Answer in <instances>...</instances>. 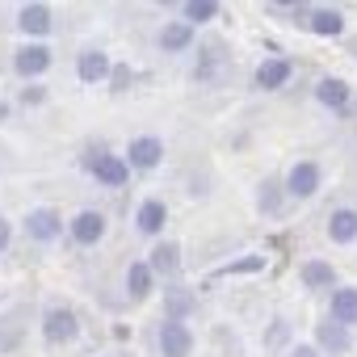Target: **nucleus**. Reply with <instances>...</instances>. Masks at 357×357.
Here are the masks:
<instances>
[{
    "instance_id": "nucleus-1",
    "label": "nucleus",
    "mask_w": 357,
    "mask_h": 357,
    "mask_svg": "<svg viewBox=\"0 0 357 357\" xmlns=\"http://www.w3.org/2000/svg\"><path fill=\"white\" fill-rule=\"evenodd\" d=\"M38 332H43V340H47L51 349L72 344V340L80 336V315H76L68 303H51V307H43V315H38Z\"/></svg>"
},
{
    "instance_id": "nucleus-2",
    "label": "nucleus",
    "mask_w": 357,
    "mask_h": 357,
    "mask_svg": "<svg viewBox=\"0 0 357 357\" xmlns=\"http://www.w3.org/2000/svg\"><path fill=\"white\" fill-rule=\"evenodd\" d=\"M319 185H324V168H319L315 160H298V164H290V172L282 176L286 202H307V198L319 194Z\"/></svg>"
},
{
    "instance_id": "nucleus-3",
    "label": "nucleus",
    "mask_w": 357,
    "mask_h": 357,
    "mask_svg": "<svg viewBox=\"0 0 357 357\" xmlns=\"http://www.w3.org/2000/svg\"><path fill=\"white\" fill-rule=\"evenodd\" d=\"M13 26H17V34H22L26 43H47V38L55 34V9L43 5V0H30V5L17 9Z\"/></svg>"
},
{
    "instance_id": "nucleus-4",
    "label": "nucleus",
    "mask_w": 357,
    "mask_h": 357,
    "mask_svg": "<svg viewBox=\"0 0 357 357\" xmlns=\"http://www.w3.org/2000/svg\"><path fill=\"white\" fill-rule=\"evenodd\" d=\"M22 231L34 240V244H59L68 236V223L55 206H34L26 219H22Z\"/></svg>"
},
{
    "instance_id": "nucleus-5",
    "label": "nucleus",
    "mask_w": 357,
    "mask_h": 357,
    "mask_svg": "<svg viewBox=\"0 0 357 357\" xmlns=\"http://www.w3.org/2000/svg\"><path fill=\"white\" fill-rule=\"evenodd\" d=\"M105 227H109L105 211L84 206V211H76V215H72V223H68V240H72L76 248H97V244L105 240Z\"/></svg>"
},
{
    "instance_id": "nucleus-6",
    "label": "nucleus",
    "mask_w": 357,
    "mask_h": 357,
    "mask_svg": "<svg viewBox=\"0 0 357 357\" xmlns=\"http://www.w3.org/2000/svg\"><path fill=\"white\" fill-rule=\"evenodd\" d=\"M155 353L160 357H194V328L176 324V319H160L155 324Z\"/></svg>"
},
{
    "instance_id": "nucleus-7",
    "label": "nucleus",
    "mask_w": 357,
    "mask_h": 357,
    "mask_svg": "<svg viewBox=\"0 0 357 357\" xmlns=\"http://www.w3.org/2000/svg\"><path fill=\"white\" fill-rule=\"evenodd\" d=\"M122 160L130 164V172H155L164 164V139L160 135H135L122 151Z\"/></svg>"
},
{
    "instance_id": "nucleus-8",
    "label": "nucleus",
    "mask_w": 357,
    "mask_h": 357,
    "mask_svg": "<svg viewBox=\"0 0 357 357\" xmlns=\"http://www.w3.org/2000/svg\"><path fill=\"white\" fill-rule=\"evenodd\" d=\"M51 63H55V51L47 43H26V47L13 51V72L22 80H43L51 72Z\"/></svg>"
},
{
    "instance_id": "nucleus-9",
    "label": "nucleus",
    "mask_w": 357,
    "mask_h": 357,
    "mask_svg": "<svg viewBox=\"0 0 357 357\" xmlns=\"http://www.w3.org/2000/svg\"><path fill=\"white\" fill-rule=\"evenodd\" d=\"M84 172L93 176L97 185H105V190H122V185H130V176H135V172H130V164H126L118 151H105V155H101V160H93Z\"/></svg>"
},
{
    "instance_id": "nucleus-10",
    "label": "nucleus",
    "mask_w": 357,
    "mask_h": 357,
    "mask_svg": "<svg viewBox=\"0 0 357 357\" xmlns=\"http://www.w3.org/2000/svg\"><path fill=\"white\" fill-rule=\"evenodd\" d=\"M155 47H160L164 55H185V51L198 47V30L185 26L181 17H176V22H164V26L155 30Z\"/></svg>"
},
{
    "instance_id": "nucleus-11",
    "label": "nucleus",
    "mask_w": 357,
    "mask_h": 357,
    "mask_svg": "<svg viewBox=\"0 0 357 357\" xmlns=\"http://www.w3.org/2000/svg\"><path fill=\"white\" fill-rule=\"evenodd\" d=\"M164 227H168V202L164 198H143L135 206V231L147 236V240H160Z\"/></svg>"
},
{
    "instance_id": "nucleus-12",
    "label": "nucleus",
    "mask_w": 357,
    "mask_h": 357,
    "mask_svg": "<svg viewBox=\"0 0 357 357\" xmlns=\"http://www.w3.org/2000/svg\"><path fill=\"white\" fill-rule=\"evenodd\" d=\"M190 315H198V290H190L181 282H168L164 286V319L190 324Z\"/></svg>"
},
{
    "instance_id": "nucleus-13",
    "label": "nucleus",
    "mask_w": 357,
    "mask_h": 357,
    "mask_svg": "<svg viewBox=\"0 0 357 357\" xmlns=\"http://www.w3.org/2000/svg\"><path fill=\"white\" fill-rule=\"evenodd\" d=\"M311 344H315L319 353H328V357H344V353L353 349V332L324 315V319L315 324V340H311Z\"/></svg>"
},
{
    "instance_id": "nucleus-14",
    "label": "nucleus",
    "mask_w": 357,
    "mask_h": 357,
    "mask_svg": "<svg viewBox=\"0 0 357 357\" xmlns=\"http://www.w3.org/2000/svg\"><path fill=\"white\" fill-rule=\"evenodd\" d=\"M344 9H336V5H311L307 9V30L311 34H319V38H340L344 34Z\"/></svg>"
},
{
    "instance_id": "nucleus-15",
    "label": "nucleus",
    "mask_w": 357,
    "mask_h": 357,
    "mask_svg": "<svg viewBox=\"0 0 357 357\" xmlns=\"http://www.w3.org/2000/svg\"><path fill=\"white\" fill-rule=\"evenodd\" d=\"M194 51H198L194 80H198V84H215V76L227 68V47H223V43H202V47H194Z\"/></svg>"
},
{
    "instance_id": "nucleus-16",
    "label": "nucleus",
    "mask_w": 357,
    "mask_h": 357,
    "mask_svg": "<svg viewBox=\"0 0 357 357\" xmlns=\"http://www.w3.org/2000/svg\"><path fill=\"white\" fill-rule=\"evenodd\" d=\"M109 55L101 51V47H84L80 55H76V80L80 84H101V80H109Z\"/></svg>"
},
{
    "instance_id": "nucleus-17",
    "label": "nucleus",
    "mask_w": 357,
    "mask_h": 357,
    "mask_svg": "<svg viewBox=\"0 0 357 357\" xmlns=\"http://www.w3.org/2000/svg\"><path fill=\"white\" fill-rule=\"evenodd\" d=\"M290 76H294V63L282 59V55H273V59H265V63L252 72V84H257L261 93H278V89L290 84Z\"/></svg>"
},
{
    "instance_id": "nucleus-18",
    "label": "nucleus",
    "mask_w": 357,
    "mask_h": 357,
    "mask_svg": "<svg viewBox=\"0 0 357 357\" xmlns=\"http://www.w3.org/2000/svg\"><path fill=\"white\" fill-rule=\"evenodd\" d=\"M147 269H151V278H176L181 273V244L176 240H155V248L147 257Z\"/></svg>"
},
{
    "instance_id": "nucleus-19",
    "label": "nucleus",
    "mask_w": 357,
    "mask_h": 357,
    "mask_svg": "<svg viewBox=\"0 0 357 357\" xmlns=\"http://www.w3.org/2000/svg\"><path fill=\"white\" fill-rule=\"evenodd\" d=\"M298 282H303L307 290H315V294H319V290H328V294H332L340 278H336V265H332V261H324V257H311V261H303V269H298Z\"/></svg>"
},
{
    "instance_id": "nucleus-20",
    "label": "nucleus",
    "mask_w": 357,
    "mask_h": 357,
    "mask_svg": "<svg viewBox=\"0 0 357 357\" xmlns=\"http://www.w3.org/2000/svg\"><path fill=\"white\" fill-rule=\"evenodd\" d=\"M328 319H336L340 328H357V286H336L328 294Z\"/></svg>"
},
{
    "instance_id": "nucleus-21",
    "label": "nucleus",
    "mask_w": 357,
    "mask_h": 357,
    "mask_svg": "<svg viewBox=\"0 0 357 357\" xmlns=\"http://www.w3.org/2000/svg\"><path fill=\"white\" fill-rule=\"evenodd\" d=\"M315 101L340 114V109H349L353 89H349V80H340V76H319V80H315Z\"/></svg>"
},
{
    "instance_id": "nucleus-22",
    "label": "nucleus",
    "mask_w": 357,
    "mask_h": 357,
    "mask_svg": "<svg viewBox=\"0 0 357 357\" xmlns=\"http://www.w3.org/2000/svg\"><path fill=\"white\" fill-rule=\"evenodd\" d=\"M282 211H286V190H282V176H265V181H257V215L278 219Z\"/></svg>"
},
{
    "instance_id": "nucleus-23",
    "label": "nucleus",
    "mask_w": 357,
    "mask_h": 357,
    "mask_svg": "<svg viewBox=\"0 0 357 357\" xmlns=\"http://www.w3.org/2000/svg\"><path fill=\"white\" fill-rule=\"evenodd\" d=\"M122 286H126V298H130V303H143V298H151V290H155V278H151L147 261H130V265H126V278H122Z\"/></svg>"
},
{
    "instance_id": "nucleus-24",
    "label": "nucleus",
    "mask_w": 357,
    "mask_h": 357,
    "mask_svg": "<svg viewBox=\"0 0 357 357\" xmlns=\"http://www.w3.org/2000/svg\"><path fill=\"white\" fill-rule=\"evenodd\" d=\"M328 240L332 244H357V211L353 206H336L332 215H328Z\"/></svg>"
},
{
    "instance_id": "nucleus-25",
    "label": "nucleus",
    "mask_w": 357,
    "mask_h": 357,
    "mask_svg": "<svg viewBox=\"0 0 357 357\" xmlns=\"http://www.w3.org/2000/svg\"><path fill=\"white\" fill-rule=\"evenodd\" d=\"M223 13V5H219V0H185V5H181V22L185 26H211L215 17Z\"/></svg>"
},
{
    "instance_id": "nucleus-26",
    "label": "nucleus",
    "mask_w": 357,
    "mask_h": 357,
    "mask_svg": "<svg viewBox=\"0 0 357 357\" xmlns=\"http://www.w3.org/2000/svg\"><path fill=\"white\" fill-rule=\"evenodd\" d=\"M269 269V261L261 257V252H248V257H236L231 265H223V269H215L211 278L219 282V278H244V273H265Z\"/></svg>"
},
{
    "instance_id": "nucleus-27",
    "label": "nucleus",
    "mask_w": 357,
    "mask_h": 357,
    "mask_svg": "<svg viewBox=\"0 0 357 357\" xmlns=\"http://www.w3.org/2000/svg\"><path fill=\"white\" fill-rule=\"evenodd\" d=\"M130 84H135V72H130L126 63H114V68H109V93H126Z\"/></svg>"
},
{
    "instance_id": "nucleus-28",
    "label": "nucleus",
    "mask_w": 357,
    "mask_h": 357,
    "mask_svg": "<svg viewBox=\"0 0 357 357\" xmlns=\"http://www.w3.org/2000/svg\"><path fill=\"white\" fill-rule=\"evenodd\" d=\"M286 336H290V328H286V319H273V328L265 332V344H269L273 353H282V349H290V344H286Z\"/></svg>"
},
{
    "instance_id": "nucleus-29",
    "label": "nucleus",
    "mask_w": 357,
    "mask_h": 357,
    "mask_svg": "<svg viewBox=\"0 0 357 357\" xmlns=\"http://www.w3.org/2000/svg\"><path fill=\"white\" fill-rule=\"evenodd\" d=\"M307 9L311 5H298V0H294V5H282V0H273V5H269L273 17H303V22H307Z\"/></svg>"
},
{
    "instance_id": "nucleus-30",
    "label": "nucleus",
    "mask_w": 357,
    "mask_h": 357,
    "mask_svg": "<svg viewBox=\"0 0 357 357\" xmlns=\"http://www.w3.org/2000/svg\"><path fill=\"white\" fill-rule=\"evenodd\" d=\"M286 357H324V353H319L311 340H298V344H290V349H286Z\"/></svg>"
},
{
    "instance_id": "nucleus-31",
    "label": "nucleus",
    "mask_w": 357,
    "mask_h": 357,
    "mask_svg": "<svg viewBox=\"0 0 357 357\" xmlns=\"http://www.w3.org/2000/svg\"><path fill=\"white\" fill-rule=\"evenodd\" d=\"M47 101V93H43V84H30L26 93H22V105H43Z\"/></svg>"
},
{
    "instance_id": "nucleus-32",
    "label": "nucleus",
    "mask_w": 357,
    "mask_h": 357,
    "mask_svg": "<svg viewBox=\"0 0 357 357\" xmlns=\"http://www.w3.org/2000/svg\"><path fill=\"white\" fill-rule=\"evenodd\" d=\"M9 244H13V223H9L5 215H0V252H5Z\"/></svg>"
},
{
    "instance_id": "nucleus-33",
    "label": "nucleus",
    "mask_w": 357,
    "mask_h": 357,
    "mask_svg": "<svg viewBox=\"0 0 357 357\" xmlns=\"http://www.w3.org/2000/svg\"><path fill=\"white\" fill-rule=\"evenodd\" d=\"M9 118H13V105H9V101H0V122H9Z\"/></svg>"
},
{
    "instance_id": "nucleus-34",
    "label": "nucleus",
    "mask_w": 357,
    "mask_h": 357,
    "mask_svg": "<svg viewBox=\"0 0 357 357\" xmlns=\"http://www.w3.org/2000/svg\"><path fill=\"white\" fill-rule=\"evenodd\" d=\"M349 55H353V59H357V38H353V43H349Z\"/></svg>"
}]
</instances>
